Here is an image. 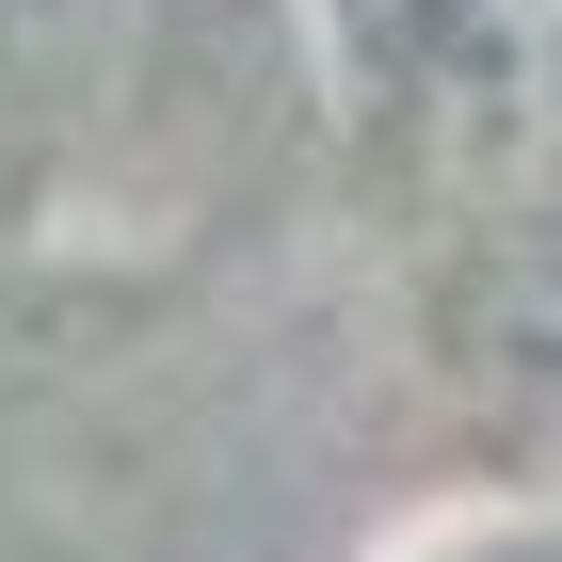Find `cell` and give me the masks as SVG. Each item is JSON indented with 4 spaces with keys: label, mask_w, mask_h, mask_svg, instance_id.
I'll return each instance as SVG.
<instances>
[{
    "label": "cell",
    "mask_w": 562,
    "mask_h": 562,
    "mask_svg": "<svg viewBox=\"0 0 562 562\" xmlns=\"http://www.w3.org/2000/svg\"><path fill=\"white\" fill-rule=\"evenodd\" d=\"M145 65H161V0H0V145L130 113Z\"/></svg>",
    "instance_id": "cell-2"
},
{
    "label": "cell",
    "mask_w": 562,
    "mask_h": 562,
    "mask_svg": "<svg viewBox=\"0 0 562 562\" xmlns=\"http://www.w3.org/2000/svg\"><path fill=\"white\" fill-rule=\"evenodd\" d=\"M402 161L434 210H547L562 193V0H434L402 48Z\"/></svg>",
    "instance_id": "cell-1"
}]
</instances>
